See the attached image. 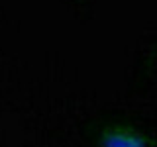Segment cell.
I'll return each mask as SVG.
<instances>
[{"mask_svg": "<svg viewBox=\"0 0 157 147\" xmlns=\"http://www.w3.org/2000/svg\"><path fill=\"white\" fill-rule=\"evenodd\" d=\"M149 135L132 124H108L96 137L98 147H149Z\"/></svg>", "mask_w": 157, "mask_h": 147, "instance_id": "1", "label": "cell"}]
</instances>
